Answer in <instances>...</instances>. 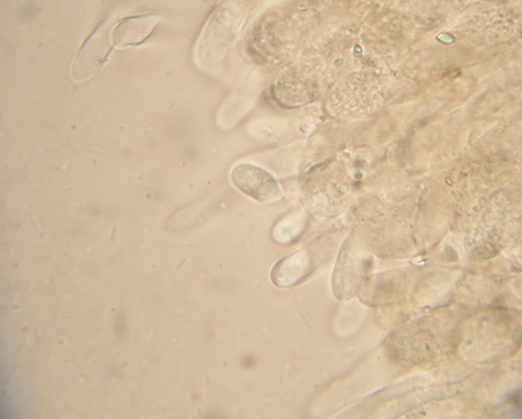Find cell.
<instances>
[{"instance_id":"obj_2","label":"cell","mask_w":522,"mask_h":419,"mask_svg":"<svg viewBox=\"0 0 522 419\" xmlns=\"http://www.w3.org/2000/svg\"><path fill=\"white\" fill-rule=\"evenodd\" d=\"M364 269V263L351 249L348 239L339 254L332 276V289L336 298L347 300L354 295Z\"/></svg>"},{"instance_id":"obj_3","label":"cell","mask_w":522,"mask_h":419,"mask_svg":"<svg viewBox=\"0 0 522 419\" xmlns=\"http://www.w3.org/2000/svg\"><path fill=\"white\" fill-rule=\"evenodd\" d=\"M312 269L310 257L302 249L278 261L271 271L270 278L275 286L288 288L303 280Z\"/></svg>"},{"instance_id":"obj_1","label":"cell","mask_w":522,"mask_h":419,"mask_svg":"<svg viewBox=\"0 0 522 419\" xmlns=\"http://www.w3.org/2000/svg\"><path fill=\"white\" fill-rule=\"evenodd\" d=\"M231 179L238 189L259 203H271L282 198V191L276 179L257 166L239 163L233 168Z\"/></svg>"}]
</instances>
